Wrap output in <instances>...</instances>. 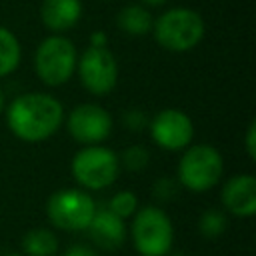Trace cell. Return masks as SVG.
I'll list each match as a JSON object with an SVG mask.
<instances>
[{"instance_id": "cell-1", "label": "cell", "mask_w": 256, "mask_h": 256, "mask_svg": "<svg viewBox=\"0 0 256 256\" xmlns=\"http://www.w3.org/2000/svg\"><path fill=\"white\" fill-rule=\"evenodd\" d=\"M4 110L10 132L28 144L48 140L64 122V106L48 92H24Z\"/></svg>"}, {"instance_id": "cell-2", "label": "cell", "mask_w": 256, "mask_h": 256, "mask_svg": "<svg viewBox=\"0 0 256 256\" xmlns=\"http://www.w3.org/2000/svg\"><path fill=\"white\" fill-rule=\"evenodd\" d=\"M154 40L170 52H188L196 48L206 32L202 16L186 6L164 10L158 18L152 22Z\"/></svg>"}, {"instance_id": "cell-3", "label": "cell", "mask_w": 256, "mask_h": 256, "mask_svg": "<svg viewBox=\"0 0 256 256\" xmlns=\"http://www.w3.org/2000/svg\"><path fill=\"white\" fill-rule=\"evenodd\" d=\"M130 238L140 256H168L174 246V226L160 206L138 208L132 216Z\"/></svg>"}, {"instance_id": "cell-4", "label": "cell", "mask_w": 256, "mask_h": 256, "mask_svg": "<svg viewBox=\"0 0 256 256\" xmlns=\"http://www.w3.org/2000/svg\"><path fill=\"white\" fill-rule=\"evenodd\" d=\"M224 174V158L210 144H190L178 162V184L192 192L214 188Z\"/></svg>"}, {"instance_id": "cell-5", "label": "cell", "mask_w": 256, "mask_h": 256, "mask_svg": "<svg viewBox=\"0 0 256 256\" xmlns=\"http://www.w3.org/2000/svg\"><path fill=\"white\" fill-rule=\"evenodd\" d=\"M78 64V52L76 46L62 34L46 36L34 54V70L42 84L56 88L66 84Z\"/></svg>"}, {"instance_id": "cell-6", "label": "cell", "mask_w": 256, "mask_h": 256, "mask_svg": "<svg viewBox=\"0 0 256 256\" xmlns=\"http://www.w3.org/2000/svg\"><path fill=\"white\" fill-rule=\"evenodd\" d=\"M70 170L80 188L104 190L118 178L120 162L114 150L102 144H90L74 154Z\"/></svg>"}, {"instance_id": "cell-7", "label": "cell", "mask_w": 256, "mask_h": 256, "mask_svg": "<svg viewBox=\"0 0 256 256\" xmlns=\"http://www.w3.org/2000/svg\"><path fill=\"white\" fill-rule=\"evenodd\" d=\"M96 212L94 198L84 188H62L46 200V216L58 230H86Z\"/></svg>"}, {"instance_id": "cell-8", "label": "cell", "mask_w": 256, "mask_h": 256, "mask_svg": "<svg viewBox=\"0 0 256 256\" xmlns=\"http://www.w3.org/2000/svg\"><path fill=\"white\" fill-rule=\"evenodd\" d=\"M76 72L86 92L94 96L110 94L118 82V62L108 46L104 48L88 46L78 58Z\"/></svg>"}, {"instance_id": "cell-9", "label": "cell", "mask_w": 256, "mask_h": 256, "mask_svg": "<svg viewBox=\"0 0 256 256\" xmlns=\"http://www.w3.org/2000/svg\"><path fill=\"white\" fill-rule=\"evenodd\" d=\"M112 116L106 108H102L100 104H78L66 118V128L68 134L84 146L90 144H102L110 132H112Z\"/></svg>"}, {"instance_id": "cell-10", "label": "cell", "mask_w": 256, "mask_h": 256, "mask_svg": "<svg viewBox=\"0 0 256 256\" xmlns=\"http://www.w3.org/2000/svg\"><path fill=\"white\" fill-rule=\"evenodd\" d=\"M150 136L154 144L166 152H178L192 144L194 138V124L192 118L176 108L160 110L150 122Z\"/></svg>"}, {"instance_id": "cell-11", "label": "cell", "mask_w": 256, "mask_h": 256, "mask_svg": "<svg viewBox=\"0 0 256 256\" xmlns=\"http://www.w3.org/2000/svg\"><path fill=\"white\" fill-rule=\"evenodd\" d=\"M222 206L228 214L250 218L256 212V178L252 174H236L228 178L220 192Z\"/></svg>"}, {"instance_id": "cell-12", "label": "cell", "mask_w": 256, "mask_h": 256, "mask_svg": "<svg viewBox=\"0 0 256 256\" xmlns=\"http://www.w3.org/2000/svg\"><path fill=\"white\" fill-rule=\"evenodd\" d=\"M86 230H88L92 242L102 250H118L128 236L126 220L116 216L106 206H102V208L96 206V212Z\"/></svg>"}, {"instance_id": "cell-13", "label": "cell", "mask_w": 256, "mask_h": 256, "mask_svg": "<svg viewBox=\"0 0 256 256\" xmlns=\"http://www.w3.org/2000/svg\"><path fill=\"white\" fill-rule=\"evenodd\" d=\"M82 16V0H42L40 20L54 34H62L78 24Z\"/></svg>"}, {"instance_id": "cell-14", "label": "cell", "mask_w": 256, "mask_h": 256, "mask_svg": "<svg viewBox=\"0 0 256 256\" xmlns=\"http://www.w3.org/2000/svg\"><path fill=\"white\" fill-rule=\"evenodd\" d=\"M152 14L148 8H144L142 4H126L118 16H116V26L130 36H144L152 30Z\"/></svg>"}, {"instance_id": "cell-15", "label": "cell", "mask_w": 256, "mask_h": 256, "mask_svg": "<svg viewBox=\"0 0 256 256\" xmlns=\"http://www.w3.org/2000/svg\"><path fill=\"white\" fill-rule=\"evenodd\" d=\"M24 256H54L58 252V238L48 228H32L22 236Z\"/></svg>"}, {"instance_id": "cell-16", "label": "cell", "mask_w": 256, "mask_h": 256, "mask_svg": "<svg viewBox=\"0 0 256 256\" xmlns=\"http://www.w3.org/2000/svg\"><path fill=\"white\" fill-rule=\"evenodd\" d=\"M22 60V46L12 30L0 26V78L10 76Z\"/></svg>"}, {"instance_id": "cell-17", "label": "cell", "mask_w": 256, "mask_h": 256, "mask_svg": "<svg viewBox=\"0 0 256 256\" xmlns=\"http://www.w3.org/2000/svg\"><path fill=\"white\" fill-rule=\"evenodd\" d=\"M228 226V220H226V212L224 210H218V208H208L202 212L200 220H198V230L204 238H218L224 234Z\"/></svg>"}, {"instance_id": "cell-18", "label": "cell", "mask_w": 256, "mask_h": 256, "mask_svg": "<svg viewBox=\"0 0 256 256\" xmlns=\"http://www.w3.org/2000/svg\"><path fill=\"white\" fill-rule=\"evenodd\" d=\"M118 162L120 168H126L128 172H140L150 164V152L142 144H132L118 154Z\"/></svg>"}, {"instance_id": "cell-19", "label": "cell", "mask_w": 256, "mask_h": 256, "mask_svg": "<svg viewBox=\"0 0 256 256\" xmlns=\"http://www.w3.org/2000/svg\"><path fill=\"white\" fill-rule=\"evenodd\" d=\"M106 208L112 210V212H114L116 216H120L122 220H126V218H132L134 212L138 210V198H136V194L130 192V190H120V192L112 194V198L108 200Z\"/></svg>"}, {"instance_id": "cell-20", "label": "cell", "mask_w": 256, "mask_h": 256, "mask_svg": "<svg viewBox=\"0 0 256 256\" xmlns=\"http://www.w3.org/2000/svg\"><path fill=\"white\" fill-rule=\"evenodd\" d=\"M178 188H180V184H178L176 178L162 176V178H158V180L154 182L152 194H154V198H158V200H162V202H170V200L178 194Z\"/></svg>"}, {"instance_id": "cell-21", "label": "cell", "mask_w": 256, "mask_h": 256, "mask_svg": "<svg viewBox=\"0 0 256 256\" xmlns=\"http://www.w3.org/2000/svg\"><path fill=\"white\" fill-rule=\"evenodd\" d=\"M122 124L128 128V130H132V132H140V130H144L146 126H148V116L142 112V110H136V108H132V110H128V112H124V116H122Z\"/></svg>"}, {"instance_id": "cell-22", "label": "cell", "mask_w": 256, "mask_h": 256, "mask_svg": "<svg viewBox=\"0 0 256 256\" xmlns=\"http://www.w3.org/2000/svg\"><path fill=\"white\" fill-rule=\"evenodd\" d=\"M244 148L250 160H256V122H250L244 134Z\"/></svg>"}, {"instance_id": "cell-23", "label": "cell", "mask_w": 256, "mask_h": 256, "mask_svg": "<svg viewBox=\"0 0 256 256\" xmlns=\"http://www.w3.org/2000/svg\"><path fill=\"white\" fill-rule=\"evenodd\" d=\"M62 256H96V252L90 246H86V244H74Z\"/></svg>"}, {"instance_id": "cell-24", "label": "cell", "mask_w": 256, "mask_h": 256, "mask_svg": "<svg viewBox=\"0 0 256 256\" xmlns=\"http://www.w3.org/2000/svg\"><path fill=\"white\" fill-rule=\"evenodd\" d=\"M108 42H106V34L102 32V30H98V32H92V36H90V46H96V48H104Z\"/></svg>"}, {"instance_id": "cell-25", "label": "cell", "mask_w": 256, "mask_h": 256, "mask_svg": "<svg viewBox=\"0 0 256 256\" xmlns=\"http://www.w3.org/2000/svg\"><path fill=\"white\" fill-rule=\"evenodd\" d=\"M142 6H162V4H166L168 0H138Z\"/></svg>"}, {"instance_id": "cell-26", "label": "cell", "mask_w": 256, "mask_h": 256, "mask_svg": "<svg viewBox=\"0 0 256 256\" xmlns=\"http://www.w3.org/2000/svg\"><path fill=\"white\" fill-rule=\"evenodd\" d=\"M6 108V96H4V90L0 88V112H4Z\"/></svg>"}, {"instance_id": "cell-27", "label": "cell", "mask_w": 256, "mask_h": 256, "mask_svg": "<svg viewBox=\"0 0 256 256\" xmlns=\"http://www.w3.org/2000/svg\"><path fill=\"white\" fill-rule=\"evenodd\" d=\"M174 256H186V254H182V252H176V254H174Z\"/></svg>"}, {"instance_id": "cell-28", "label": "cell", "mask_w": 256, "mask_h": 256, "mask_svg": "<svg viewBox=\"0 0 256 256\" xmlns=\"http://www.w3.org/2000/svg\"><path fill=\"white\" fill-rule=\"evenodd\" d=\"M10 256H24V254H10Z\"/></svg>"}]
</instances>
